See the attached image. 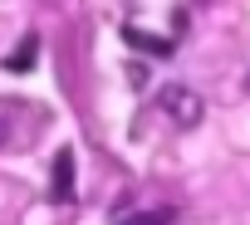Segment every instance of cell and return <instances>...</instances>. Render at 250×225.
Wrapping results in <instances>:
<instances>
[{
    "label": "cell",
    "instance_id": "cell-1",
    "mask_svg": "<svg viewBox=\"0 0 250 225\" xmlns=\"http://www.w3.org/2000/svg\"><path fill=\"white\" fill-rule=\"evenodd\" d=\"M157 108L167 112V123H172V128H196V123H201V112H206L201 93L187 88V83H167V88L157 93Z\"/></svg>",
    "mask_w": 250,
    "mask_h": 225
},
{
    "label": "cell",
    "instance_id": "cell-2",
    "mask_svg": "<svg viewBox=\"0 0 250 225\" xmlns=\"http://www.w3.org/2000/svg\"><path fill=\"white\" fill-rule=\"evenodd\" d=\"M113 215H118V220H177L182 210H177V206H138V201H118Z\"/></svg>",
    "mask_w": 250,
    "mask_h": 225
},
{
    "label": "cell",
    "instance_id": "cell-3",
    "mask_svg": "<svg viewBox=\"0 0 250 225\" xmlns=\"http://www.w3.org/2000/svg\"><path fill=\"white\" fill-rule=\"evenodd\" d=\"M49 196H54V201H69V196H74V152H59V157H54Z\"/></svg>",
    "mask_w": 250,
    "mask_h": 225
},
{
    "label": "cell",
    "instance_id": "cell-4",
    "mask_svg": "<svg viewBox=\"0 0 250 225\" xmlns=\"http://www.w3.org/2000/svg\"><path fill=\"white\" fill-rule=\"evenodd\" d=\"M15 108H20V103H0V152L15 142V128H20V112H15Z\"/></svg>",
    "mask_w": 250,
    "mask_h": 225
},
{
    "label": "cell",
    "instance_id": "cell-5",
    "mask_svg": "<svg viewBox=\"0 0 250 225\" xmlns=\"http://www.w3.org/2000/svg\"><path fill=\"white\" fill-rule=\"evenodd\" d=\"M25 59H35V39H25V44H20V49H15V54L5 59V69H20Z\"/></svg>",
    "mask_w": 250,
    "mask_h": 225
}]
</instances>
